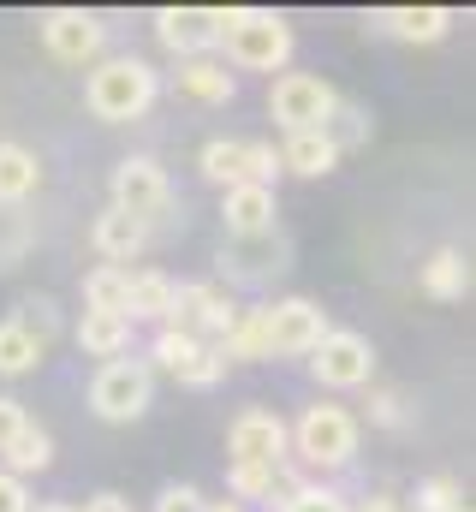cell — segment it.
<instances>
[{
  "label": "cell",
  "instance_id": "obj_23",
  "mask_svg": "<svg viewBox=\"0 0 476 512\" xmlns=\"http://www.w3.org/2000/svg\"><path fill=\"white\" fill-rule=\"evenodd\" d=\"M215 352H221V364H262V358H274L268 352V316L262 310H238V322L215 340Z\"/></svg>",
  "mask_w": 476,
  "mask_h": 512
},
{
  "label": "cell",
  "instance_id": "obj_3",
  "mask_svg": "<svg viewBox=\"0 0 476 512\" xmlns=\"http://www.w3.org/2000/svg\"><path fill=\"white\" fill-rule=\"evenodd\" d=\"M292 24L280 12H262V6H227V30H221V48L238 72H286L292 60Z\"/></svg>",
  "mask_w": 476,
  "mask_h": 512
},
{
  "label": "cell",
  "instance_id": "obj_22",
  "mask_svg": "<svg viewBox=\"0 0 476 512\" xmlns=\"http://www.w3.org/2000/svg\"><path fill=\"white\" fill-rule=\"evenodd\" d=\"M340 167V149L322 137V131H286L280 143V173H304V179H322Z\"/></svg>",
  "mask_w": 476,
  "mask_h": 512
},
{
  "label": "cell",
  "instance_id": "obj_39",
  "mask_svg": "<svg viewBox=\"0 0 476 512\" xmlns=\"http://www.w3.org/2000/svg\"><path fill=\"white\" fill-rule=\"evenodd\" d=\"M352 512H405V507H399V501H393L387 489H375V495H363V501H357Z\"/></svg>",
  "mask_w": 476,
  "mask_h": 512
},
{
  "label": "cell",
  "instance_id": "obj_1",
  "mask_svg": "<svg viewBox=\"0 0 476 512\" xmlns=\"http://www.w3.org/2000/svg\"><path fill=\"white\" fill-rule=\"evenodd\" d=\"M155 96H161V72H155L149 60H137V54H114V60H102V66L90 72V84H84L90 114L108 120V126L143 120V114L155 108Z\"/></svg>",
  "mask_w": 476,
  "mask_h": 512
},
{
  "label": "cell",
  "instance_id": "obj_21",
  "mask_svg": "<svg viewBox=\"0 0 476 512\" xmlns=\"http://www.w3.org/2000/svg\"><path fill=\"white\" fill-rule=\"evenodd\" d=\"M72 340H78V352L84 358H125L131 352V322L125 316H108V310H84L78 316V328H72Z\"/></svg>",
  "mask_w": 476,
  "mask_h": 512
},
{
  "label": "cell",
  "instance_id": "obj_27",
  "mask_svg": "<svg viewBox=\"0 0 476 512\" xmlns=\"http://www.w3.org/2000/svg\"><path fill=\"white\" fill-rule=\"evenodd\" d=\"M0 459H6V471L24 483L30 471H48V465H54V441H48V429H42V423H24V429L6 441V453H0Z\"/></svg>",
  "mask_w": 476,
  "mask_h": 512
},
{
  "label": "cell",
  "instance_id": "obj_7",
  "mask_svg": "<svg viewBox=\"0 0 476 512\" xmlns=\"http://www.w3.org/2000/svg\"><path fill=\"white\" fill-rule=\"evenodd\" d=\"M149 399H155V370H149L143 358H108V364L96 370V382H90V405H96V417H108V423L143 417Z\"/></svg>",
  "mask_w": 476,
  "mask_h": 512
},
{
  "label": "cell",
  "instance_id": "obj_30",
  "mask_svg": "<svg viewBox=\"0 0 476 512\" xmlns=\"http://www.w3.org/2000/svg\"><path fill=\"white\" fill-rule=\"evenodd\" d=\"M322 137H328V143H334L340 155H346V149H363V143H369V114H363L357 102H346V96H340V108L328 114Z\"/></svg>",
  "mask_w": 476,
  "mask_h": 512
},
{
  "label": "cell",
  "instance_id": "obj_16",
  "mask_svg": "<svg viewBox=\"0 0 476 512\" xmlns=\"http://www.w3.org/2000/svg\"><path fill=\"white\" fill-rule=\"evenodd\" d=\"M149 239H155V233H149L137 215L114 209V203H108V209L96 215V227H90V245L102 251V262H114V268H125L131 256H143V251H149Z\"/></svg>",
  "mask_w": 476,
  "mask_h": 512
},
{
  "label": "cell",
  "instance_id": "obj_36",
  "mask_svg": "<svg viewBox=\"0 0 476 512\" xmlns=\"http://www.w3.org/2000/svg\"><path fill=\"white\" fill-rule=\"evenodd\" d=\"M0 512H30V489L12 471H0Z\"/></svg>",
  "mask_w": 476,
  "mask_h": 512
},
{
  "label": "cell",
  "instance_id": "obj_41",
  "mask_svg": "<svg viewBox=\"0 0 476 512\" xmlns=\"http://www.w3.org/2000/svg\"><path fill=\"white\" fill-rule=\"evenodd\" d=\"M30 512H78V507H66V501H42V507H30Z\"/></svg>",
  "mask_w": 476,
  "mask_h": 512
},
{
  "label": "cell",
  "instance_id": "obj_13",
  "mask_svg": "<svg viewBox=\"0 0 476 512\" xmlns=\"http://www.w3.org/2000/svg\"><path fill=\"white\" fill-rule=\"evenodd\" d=\"M310 376L322 387H369V376H375V346L357 328H328V340L310 352Z\"/></svg>",
  "mask_w": 476,
  "mask_h": 512
},
{
  "label": "cell",
  "instance_id": "obj_17",
  "mask_svg": "<svg viewBox=\"0 0 476 512\" xmlns=\"http://www.w3.org/2000/svg\"><path fill=\"white\" fill-rule=\"evenodd\" d=\"M221 215H227V239H244V233H274L280 197H274V185H233V191H227V203H221Z\"/></svg>",
  "mask_w": 476,
  "mask_h": 512
},
{
  "label": "cell",
  "instance_id": "obj_5",
  "mask_svg": "<svg viewBox=\"0 0 476 512\" xmlns=\"http://www.w3.org/2000/svg\"><path fill=\"white\" fill-rule=\"evenodd\" d=\"M334 108H340V90L316 72H280L268 90V114L280 131H322Z\"/></svg>",
  "mask_w": 476,
  "mask_h": 512
},
{
  "label": "cell",
  "instance_id": "obj_8",
  "mask_svg": "<svg viewBox=\"0 0 476 512\" xmlns=\"http://www.w3.org/2000/svg\"><path fill=\"white\" fill-rule=\"evenodd\" d=\"M143 364L161 370V376H173L179 387H215L227 376L221 352L203 346V340H191V334H179V328H161V334L149 340V358H143Z\"/></svg>",
  "mask_w": 476,
  "mask_h": 512
},
{
  "label": "cell",
  "instance_id": "obj_6",
  "mask_svg": "<svg viewBox=\"0 0 476 512\" xmlns=\"http://www.w3.org/2000/svg\"><path fill=\"white\" fill-rule=\"evenodd\" d=\"M233 322H238V304L221 280H185V286L173 292V310H167L161 328H179V334H191V340L209 346V340H221Z\"/></svg>",
  "mask_w": 476,
  "mask_h": 512
},
{
  "label": "cell",
  "instance_id": "obj_29",
  "mask_svg": "<svg viewBox=\"0 0 476 512\" xmlns=\"http://www.w3.org/2000/svg\"><path fill=\"white\" fill-rule=\"evenodd\" d=\"M36 364H42V346L18 322H0V376H30Z\"/></svg>",
  "mask_w": 476,
  "mask_h": 512
},
{
  "label": "cell",
  "instance_id": "obj_28",
  "mask_svg": "<svg viewBox=\"0 0 476 512\" xmlns=\"http://www.w3.org/2000/svg\"><path fill=\"white\" fill-rule=\"evenodd\" d=\"M125 274H131V268H114V262L90 268V274H84V310H108V316H125Z\"/></svg>",
  "mask_w": 476,
  "mask_h": 512
},
{
  "label": "cell",
  "instance_id": "obj_18",
  "mask_svg": "<svg viewBox=\"0 0 476 512\" xmlns=\"http://www.w3.org/2000/svg\"><path fill=\"white\" fill-rule=\"evenodd\" d=\"M375 30L393 42H441L453 30V12L447 6H387L375 12Z\"/></svg>",
  "mask_w": 476,
  "mask_h": 512
},
{
  "label": "cell",
  "instance_id": "obj_38",
  "mask_svg": "<svg viewBox=\"0 0 476 512\" xmlns=\"http://www.w3.org/2000/svg\"><path fill=\"white\" fill-rule=\"evenodd\" d=\"M84 512H131V501L114 495V489H102V495H90V501H84Z\"/></svg>",
  "mask_w": 476,
  "mask_h": 512
},
{
  "label": "cell",
  "instance_id": "obj_37",
  "mask_svg": "<svg viewBox=\"0 0 476 512\" xmlns=\"http://www.w3.org/2000/svg\"><path fill=\"white\" fill-rule=\"evenodd\" d=\"M24 423H30V417H24V405H18V399H6V393H0V453H6V441H12V435H18V429H24Z\"/></svg>",
  "mask_w": 476,
  "mask_h": 512
},
{
  "label": "cell",
  "instance_id": "obj_32",
  "mask_svg": "<svg viewBox=\"0 0 476 512\" xmlns=\"http://www.w3.org/2000/svg\"><path fill=\"white\" fill-rule=\"evenodd\" d=\"M280 512H352V501L328 483H298V489L280 495Z\"/></svg>",
  "mask_w": 476,
  "mask_h": 512
},
{
  "label": "cell",
  "instance_id": "obj_34",
  "mask_svg": "<svg viewBox=\"0 0 476 512\" xmlns=\"http://www.w3.org/2000/svg\"><path fill=\"white\" fill-rule=\"evenodd\" d=\"M369 423L375 429H405V399L393 387H369Z\"/></svg>",
  "mask_w": 476,
  "mask_h": 512
},
{
  "label": "cell",
  "instance_id": "obj_20",
  "mask_svg": "<svg viewBox=\"0 0 476 512\" xmlns=\"http://www.w3.org/2000/svg\"><path fill=\"white\" fill-rule=\"evenodd\" d=\"M173 280L161 274V268H143V274H125V322L137 328V322H167V310H173Z\"/></svg>",
  "mask_w": 476,
  "mask_h": 512
},
{
  "label": "cell",
  "instance_id": "obj_10",
  "mask_svg": "<svg viewBox=\"0 0 476 512\" xmlns=\"http://www.w3.org/2000/svg\"><path fill=\"white\" fill-rule=\"evenodd\" d=\"M221 30H227V6H161L155 12V36L167 54L179 60H203L221 48Z\"/></svg>",
  "mask_w": 476,
  "mask_h": 512
},
{
  "label": "cell",
  "instance_id": "obj_2",
  "mask_svg": "<svg viewBox=\"0 0 476 512\" xmlns=\"http://www.w3.org/2000/svg\"><path fill=\"white\" fill-rule=\"evenodd\" d=\"M286 441L298 453L304 471H346L357 459V441H363V423H357L346 405H304L298 423H286Z\"/></svg>",
  "mask_w": 476,
  "mask_h": 512
},
{
  "label": "cell",
  "instance_id": "obj_9",
  "mask_svg": "<svg viewBox=\"0 0 476 512\" xmlns=\"http://www.w3.org/2000/svg\"><path fill=\"white\" fill-rule=\"evenodd\" d=\"M114 209L137 215L149 233H155V221H167V215H173V185H167L161 161H149V155L119 161V167H114Z\"/></svg>",
  "mask_w": 476,
  "mask_h": 512
},
{
  "label": "cell",
  "instance_id": "obj_19",
  "mask_svg": "<svg viewBox=\"0 0 476 512\" xmlns=\"http://www.w3.org/2000/svg\"><path fill=\"white\" fill-rule=\"evenodd\" d=\"M179 96L203 102V108H227L238 96V78L227 72V60L203 54V60H179Z\"/></svg>",
  "mask_w": 476,
  "mask_h": 512
},
{
  "label": "cell",
  "instance_id": "obj_15",
  "mask_svg": "<svg viewBox=\"0 0 476 512\" xmlns=\"http://www.w3.org/2000/svg\"><path fill=\"white\" fill-rule=\"evenodd\" d=\"M286 262H292V245H286L280 227L274 233H244V239H227L221 245V268H227V280H238V286H262Z\"/></svg>",
  "mask_w": 476,
  "mask_h": 512
},
{
  "label": "cell",
  "instance_id": "obj_40",
  "mask_svg": "<svg viewBox=\"0 0 476 512\" xmlns=\"http://www.w3.org/2000/svg\"><path fill=\"white\" fill-rule=\"evenodd\" d=\"M203 512H250V507H238V501H203Z\"/></svg>",
  "mask_w": 476,
  "mask_h": 512
},
{
  "label": "cell",
  "instance_id": "obj_11",
  "mask_svg": "<svg viewBox=\"0 0 476 512\" xmlns=\"http://www.w3.org/2000/svg\"><path fill=\"white\" fill-rule=\"evenodd\" d=\"M262 316H268V352H274V358H310V352L328 340V328H334L316 298H280V304H268Z\"/></svg>",
  "mask_w": 476,
  "mask_h": 512
},
{
  "label": "cell",
  "instance_id": "obj_25",
  "mask_svg": "<svg viewBox=\"0 0 476 512\" xmlns=\"http://www.w3.org/2000/svg\"><path fill=\"white\" fill-rule=\"evenodd\" d=\"M423 292L429 298H441V304H459L465 292H471V262H465V251H435L429 262H423Z\"/></svg>",
  "mask_w": 476,
  "mask_h": 512
},
{
  "label": "cell",
  "instance_id": "obj_24",
  "mask_svg": "<svg viewBox=\"0 0 476 512\" xmlns=\"http://www.w3.org/2000/svg\"><path fill=\"white\" fill-rule=\"evenodd\" d=\"M280 489H298V477H286V465H227V495L238 507L274 501Z\"/></svg>",
  "mask_w": 476,
  "mask_h": 512
},
{
  "label": "cell",
  "instance_id": "obj_12",
  "mask_svg": "<svg viewBox=\"0 0 476 512\" xmlns=\"http://www.w3.org/2000/svg\"><path fill=\"white\" fill-rule=\"evenodd\" d=\"M227 453L233 465H286L292 459V441H286V417L268 411V405H244L227 429Z\"/></svg>",
  "mask_w": 476,
  "mask_h": 512
},
{
  "label": "cell",
  "instance_id": "obj_26",
  "mask_svg": "<svg viewBox=\"0 0 476 512\" xmlns=\"http://www.w3.org/2000/svg\"><path fill=\"white\" fill-rule=\"evenodd\" d=\"M36 185H42V161L24 143H0V209L24 203Z\"/></svg>",
  "mask_w": 476,
  "mask_h": 512
},
{
  "label": "cell",
  "instance_id": "obj_35",
  "mask_svg": "<svg viewBox=\"0 0 476 512\" xmlns=\"http://www.w3.org/2000/svg\"><path fill=\"white\" fill-rule=\"evenodd\" d=\"M155 512H203V495H197L191 483H167V489L155 495Z\"/></svg>",
  "mask_w": 476,
  "mask_h": 512
},
{
  "label": "cell",
  "instance_id": "obj_31",
  "mask_svg": "<svg viewBox=\"0 0 476 512\" xmlns=\"http://www.w3.org/2000/svg\"><path fill=\"white\" fill-rule=\"evenodd\" d=\"M12 322H18L42 352H48V346H54V334H60V304H54V298H24Z\"/></svg>",
  "mask_w": 476,
  "mask_h": 512
},
{
  "label": "cell",
  "instance_id": "obj_4",
  "mask_svg": "<svg viewBox=\"0 0 476 512\" xmlns=\"http://www.w3.org/2000/svg\"><path fill=\"white\" fill-rule=\"evenodd\" d=\"M197 167L221 191H233V185H274L280 179V149L274 143H244V137H209Z\"/></svg>",
  "mask_w": 476,
  "mask_h": 512
},
{
  "label": "cell",
  "instance_id": "obj_33",
  "mask_svg": "<svg viewBox=\"0 0 476 512\" xmlns=\"http://www.w3.org/2000/svg\"><path fill=\"white\" fill-rule=\"evenodd\" d=\"M417 512H465V483L459 477H423L417 483Z\"/></svg>",
  "mask_w": 476,
  "mask_h": 512
},
{
  "label": "cell",
  "instance_id": "obj_14",
  "mask_svg": "<svg viewBox=\"0 0 476 512\" xmlns=\"http://www.w3.org/2000/svg\"><path fill=\"white\" fill-rule=\"evenodd\" d=\"M42 48L66 66H90L102 48H108V24L96 12H78V6H60V12H42Z\"/></svg>",
  "mask_w": 476,
  "mask_h": 512
}]
</instances>
